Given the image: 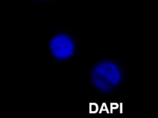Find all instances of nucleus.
<instances>
[{
	"label": "nucleus",
	"instance_id": "f257e3e1",
	"mask_svg": "<svg viewBox=\"0 0 158 118\" xmlns=\"http://www.w3.org/2000/svg\"><path fill=\"white\" fill-rule=\"evenodd\" d=\"M129 73L120 59L104 56L95 60L89 66L87 80L96 93L110 96L119 92L128 81Z\"/></svg>",
	"mask_w": 158,
	"mask_h": 118
},
{
	"label": "nucleus",
	"instance_id": "f03ea898",
	"mask_svg": "<svg viewBox=\"0 0 158 118\" xmlns=\"http://www.w3.org/2000/svg\"><path fill=\"white\" fill-rule=\"evenodd\" d=\"M46 47L51 61L64 65L73 60L80 52V40L72 29L57 28L46 41Z\"/></svg>",
	"mask_w": 158,
	"mask_h": 118
},
{
	"label": "nucleus",
	"instance_id": "7ed1b4c3",
	"mask_svg": "<svg viewBox=\"0 0 158 118\" xmlns=\"http://www.w3.org/2000/svg\"><path fill=\"white\" fill-rule=\"evenodd\" d=\"M33 2L36 3H44V4H50L57 2L59 0H32Z\"/></svg>",
	"mask_w": 158,
	"mask_h": 118
}]
</instances>
